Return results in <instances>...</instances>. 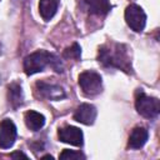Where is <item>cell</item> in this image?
Here are the masks:
<instances>
[{
	"label": "cell",
	"instance_id": "6da1fadb",
	"mask_svg": "<svg viewBox=\"0 0 160 160\" xmlns=\"http://www.w3.org/2000/svg\"><path fill=\"white\" fill-rule=\"evenodd\" d=\"M99 62L105 66L118 68L126 72L131 71V62L128 55V49L121 44H112L99 49Z\"/></svg>",
	"mask_w": 160,
	"mask_h": 160
},
{
	"label": "cell",
	"instance_id": "7a4b0ae2",
	"mask_svg": "<svg viewBox=\"0 0 160 160\" xmlns=\"http://www.w3.org/2000/svg\"><path fill=\"white\" fill-rule=\"evenodd\" d=\"M48 65H50L58 72L62 71V66L59 58H56L54 54H50L45 50H39L25 58L24 71L26 75H34L36 72L42 71Z\"/></svg>",
	"mask_w": 160,
	"mask_h": 160
},
{
	"label": "cell",
	"instance_id": "3957f363",
	"mask_svg": "<svg viewBox=\"0 0 160 160\" xmlns=\"http://www.w3.org/2000/svg\"><path fill=\"white\" fill-rule=\"evenodd\" d=\"M135 108L141 116L148 119H154L160 112V101L159 99L149 96L142 91H140L136 94Z\"/></svg>",
	"mask_w": 160,
	"mask_h": 160
},
{
	"label": "cell",
	"instance_id": "277c9868",
	"mask_svg": "<svg viewBox=\"0 0 160 160\" xmlns=\"http://www.w3.org/2000/svg\"><path fill=\"white\" fill-rule=\"evenodd\" d=\"M79 85L86 96H94L102 90V79L95 71H84L79 75Z\"/></svg>",
	"mask_w": 160,
	"mask_h": 160
},
{
	"label": "cell",
	"instance_id": "5b68a950",
	"mask_svg": "<svg viewBox=\"0 0 160 160\" xmlns=\"http://www.w3.org/2000/svg\"><path fill=\"white\" fill-rule=\"evenodd\" d=\"M125 20H126V24L134 31L140 32L144 30L146 25V14L139 5L130 4L125 9Z\"/></svg>",
	"mask_w": 160,
	"mask_h": 160
},
{
	"label": "cell",
	"instance_id": "8992f818",
	"mask_svg": "<svg viewBox=\"0 0 160 160\" xmlns=\"http://www.w3.org/2000/svg\"><path fill=\"white\" fill-rule=\"evenodd\" d=\"M16 140V126L10 119H4L0 122V148L9 149Z\"/></svg>",
	"mask_w": 160,
	"mask_h": 160
},
{
	"label": "cell",
	"instance_id": "52a82bcc",
	"mask_svg": "<svg viewBox=\"0 0 160 160\" xmlns=\"http://www.w3.org/2000/svg\"><path fill=\"white\" fill-rule=\"evenodd\" d=\"M58 136H59L60 141L70 144V145H74V146H81L84 144L82 131L76 126L66 125V126L59 129Z\"/></svg>",
	"mask_w": 160,
	"mask_h": 160
},
{
	"label": "cell",
	"instance_id": "ba28073f",
	"mask_svg": "<svg viewBox=\"0 0 160 160\" xmlns=\"http://www.w3.org/2000/svg\"><path fill=\"white\" fill-rule=\"evenodd\" d=\"M36 91L41 98L49 99V100H60L65 98V91L62 88L55 85V84H49L45 81H38L35 84Z\"/></svg>",
	"mask_w": 160,
	"mask_h": 160
},
{
	"label": "cell",
	"instance_id": "9c48e42d",
	"mask_svg": "<svg viewBox=\"0 0 160 160\" xmlns=\"http://www.w3.org/2000/svg\"><path fill=\"white\" fill-rule=\"evenodd\" d=\"M96 108L91 104H81L74 112V120L84 125H92L96 119Z\"/></svg>",
	"mask_w": 160,
	"mask_h": 160
},
{
	"label": "cell",
	"instance_id": "30bf717a",
	"mask_svg": "<svg viewBox=\"0 0 160 160\" xmlns=\"http://www.w3.org/2000/svg\"><path fill=\"white\" fill-rule=\"evenodd\" d=\"M84 4L90 14L98 16L106 15L111 9L109 0H84Z\"/></svg>",
	"mask_w": 160,
	"mask_h": 160
},
{
	"label": "cell",
	"instance_id": "8fae6325",
	"mask_svg": "<svg viewBox=\"0 0 160 160\" xmlns=\"http://www.w3.org/2000/svg\"><path fill=\"white\" fill-rule=\"evenodd\" d=\"M148 138H149V132L145 128H142V126L135 128L129 136V148H131V149L142 148L145 145Z\"/></svg>",
	"mask_w": 160,
	"mask_h": 160
},
{
	"label": "cell",
	"instance_id": "7c38bea8",
	"mask_svg": "<svg viewBox=\"0 0 160 160\" xmlns=\"http://www.w3.org/2000/svg\"><path fill=\"white\" fill-rule=\"evenodd\" d=\"M24 120H25L26 126L30 130H32V131H38V130H40L45 125L44 115L38 112V111H34V110L26 111L25 115H24Z\"/></svg>",
	"mask_w": 160,
	"mask_h": 160
},
{
	"label": "cell",
	"instance_id": "4fadbf2b",
	"mask_svg": "<svg viewBox=\"0 0 160 160\" xmlns=\"http://www.w3.org/2000/svg\"><path fill=\"white\" fill-rule=\"evenodd\" d=\"M58 6H59V0H40L39 11L41 18L45 21H49L56 14Z\"/></svg>",
	"mask_w": 160,
	"mask_h": 160
},
{
	"label": "cell",
	"instance_id": "5bb4252c",
	"mask_svg": "<svg viewBox=\"0 0 160 160\" xmlns=\"http://www.w3.org/2000/svg\"><path fill=\"white\" fill-rule=\"evenodd\" d=\"M8 96H9V102L14 106L18 108L22 104L24 96H22V89L18 82H12L8 88Z\"/></svg>",
	"mask_w": 160,
	"mask_h": 160
},
{
	"label": "cell",
	"instance_id": "9a60e30c",
	"mask_svg": "<svg viewBox=\"0 0 160 160\" xmlns=\"http://www.w3.org/2000/svg\"><path fill=\"white\" fill-rule=\"evenodd\" d=\"M80 56H81V48H80V45L76 44V42L72 44L70 48H66L65 51H64V58H66V59L72 58V59L79 60Z\"/></svg>",
	"mask_w": 160,
	"mask_h": 160
},
{
	"label": "cell",
	"instance_id": "2e32d148",
	"mask_svg": "<svg viewBox=\"0 0 160 160\" xmlns=\"http://www.w3.org/2000/svg\"><path fill=\"white\" fill-rule=\"evenodd\" d=\"M59 158H60L61 160H79V159L84 160V159H85V155L81 154V152H79V151H72V150L65 149V150L60 154Z\"/></svg>",
	"mask_w": 160,
	"mask_h": 160
},
{
	"label": "cell",
	"instance_id": "e0dca14e",
	"mask_svg": "<svg viewBox=\"0 0 160 160\" xmlns=\"http://www.w3.org/2000/svg\"><path fill=\"white\" fill-rule=\"evenodd\" d=\"M12 159H28V155L26 154H24V152H21V151H15V152H12L11 155H10Z\"/></svg>",
	"mask_w": 160,
	"mask_h": 160
},
{
	"label": "cell",
	"instance_id": "ac0fdd59",
	"mask_svg": "<svg viewBox=\"0 0 160 160\" xmlns=\"http://www.w3.org/2000/svg\"><path fill=\"white\" fill-rule=\"evenodd\" d=\"M41 159H44V160H45V159H50V160H52V159H54V158H52V156H51V155H45V156H42V158H41Z\"/></svg>",
	"mask_w": 160,
	"mask_h": 160
},
{
	"label": "cell",
	"instance_id": "d6986e66",
	"mask_svg": "<svg viewBox=\"0 0 160 160\" xmlns=\"http://www.w3.org/2000/svg\"><path fill=\"white\" fill-rule=\"evenodd\" d=\"M0 49H1V46H0ZM0 52H1V50H0Z\"/></svg>",
	"mask_w": 160,
	"mask_h": 160
}]
</instances>
